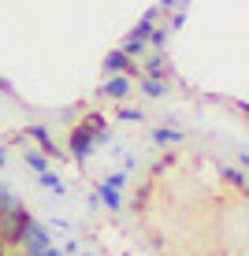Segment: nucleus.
<instances>
[{"instance_id":"f3484780","label":"nucleus","mask_w":249,"mask_h":256,"mask_svg":"<svg viewBox=\"0 0 249 256\" xmlns=\"http://www.w3.org/2000/svg\"><path fill=\"white\" fill-rule=\"evenodd\" d=\"M15 204H19V197H15V193H12V190H8V186H4V182H0V212H12Z\"/></svg>"},{"instance_id":"6ab92c4d","label":"nucleus","mask_w":249,"mask_h":256,"mask_svg":"<svg viewBox=\"0 0 249 256\" xmlns=\"http://www.w3.org/2000/svg\"><path fill=\"white\" fill-rule=\"evenodd\" d=\"M60 249H64V256H75L78 249H82V242H78V238H67V242L60 245Z\"/></svg>"},{"instance_id":"a878e982","label":"nucleus","mask_w":249,"mask_h":256,"mask_svg":"<svg viewBox=\"0 0 249 256\" xmlns=\"http://www.w3.org/2000/svg\"><path fill=\"white\" fill-rule=\"evenodd\" d=\"M238 164H242V167H249V152H242V156H238Z\"/></svg>"},{"instance_id":"5701e85b","label":"nucleus","mask_w":249,"mask_h":256,"mask_svg":"<svg viewBox=\"0 0 249 256\" xmlns=\"http://www.w3.org/2000/svg\"><path fill=\"white\" fill-rule=\"evenodd\" d=\"M0 93H4V96H12L15 90H12V82H8V78H0Z\"/></svg>"},{"instance_id":"393cba45","label":"nucleus","mask_w":249,"mask_h":256,"mask_svg":"<svg viewBox=\"0 0 249 256\" xmlns=\"http://www.w3.org/2000/svg\"><path fill=\"white\" fill-rule=\"evenodd\" d=\"M234 108H238V112H242V116H249V104H245V100H238V104H234Z\"/></svg>"},{"instance_id":"dca6fc26","label":"nucleus","mask_w":249,"mask_h":256,"mask_svg":"<svg viewBox=\"0 0 249 256\" xmlns=\"http://www.w3.org/2000/svg\"><path fill=\"white\" fill-rule=\"evenodd\" d=\"M223 178L234 182V186H249V174L242 171V167H223Z\"/></svg>"},{"instance_id":"4be33fe9","label":"nucleus","mask_w":249,"mask_h":256,"mask_svg":"<svg viewBox=\"0 0 249 256\" xmlns=\"http://www.w3.org/2000/svg\"><path fill=\"white\" fill-rule=\"evenodd\" d=\"M41 256H64V249H60V245H56V242H52V245H49V249H45V252H41Z\"/></svg>"},{"instance_id":"2eb2a0df","label":"nucleus","mask_w":249,"mask_h":256,"mask_svg":"<svg viewBox=\"0 0 249 256\" xmlns=\"http://www.w3.org/2000/svg\"><path fill=\"white\" fill-rule=\"evenodd\" d=\"M115 119H119V122H141L145 116H141L138 108H127V104H119V108H115Z\"/></svg>"},{"instance_id":"ddd939ff","label":"nucleus","mask_w":249,"mask_h":256,"mask_svg":"<svg viewBox=\"0 0 249 256\" xmlns=\"http://www.w3.org/2000/svg\"><path fill=\"white\" fill-rule=\"evenodd\" d=\"M171 26H153V30H149V52H164V45H167V41H171Z\"/></svg>"},{"instance_id":"4468645a","label":"nucleus","mask_w":249,"mask_h":256,"mask_svg":"<svg viewBox=\"0 0 249 256\" xmlns=\"http://www.w3.org/2000/svg\"><path fill=\"white\" fill-rule=\"evenodd\" d=\"M119 48L127 52L130 60H141V56H149V41H145V38H130V34L123 38V45H119Z\"/></svg>"},{"instance_id":"9d476101","label":"nucleus","mask_w":249,"mask_h":256,"mask_svg":"<svg viewBox=\"0 0 249 256\" xmlns=\"http://www.w3.org/2000/svg\"><path fill=\"white\" fill-rule=\"evenodd\" d=\"M138 93L149 96V100H164L167 96V82L164 78H138Z\"/></svg>"},{"instance_id":"423d86ee","label":"nucleus","mask_w":249,"mask_h":256,"mask_svg":"<svg viewBox=\"0 0 249 256\" xmlns=\"http://www.w3.org/2000/svg\"><path fill=\"white\" fill-rule=\"evenodd\" d=\"M82 126L97 138V145H112V141H115L112 126H108V116H101V112H90V116L82 119Z\"/></svg>"},{"instance_id":"bb28decb","label":"nucleus","mask_w":249,"mask_h":256,"mask_svg":"<svg viewBox=\"0 0 249 256\" xmlns=\"http://www.w3.org/2000/svg\"><path fill=\"white\" fill-rule=\"evenodd\" d=\"M75 256H93V252H82V249H78V252H75Z\"/></svg>"},{"instance_id":"9b49d317","label":"nucleus","mask_w":249,"mask_h":256,"mask_svg":"<svg viewBox=\"0 0 249 256\" xmlns=\"http://www.w3.org/2000/svg\"><path fill=\"white\" fill-rule=\"evenodd\" d=\"M23 160H26V167H30L34 174H41V171H49V167H52V160L41 152V148H23Z\"/></svg>"},{"instance_id":"1a4fd4ad","label":"nucleus","mask_w":249,"mask_h":256,"mask_svg":"<svg viewBox=\"0 0 249 256\" xmlns=\"http://www.w3.org/2000/svg\"><path fill=\"white\" fill-rule=\"evenodd\" d=\"M149 138H153V145H164V148H171V145H182V141H186V134H182L179 126H156Z\"/></svg>"},{"instance_id":"f257e3e1","label":"nucleus","mask_w":249,"mask_h":256,"mask_svg":"<svg viewBox=\"0 0 249 256\" xmlns=\"http://www.w3.org/2000/svg\"><path fill=\"white\" fill-rule=\"evenodd\" d=\"M93 152H97V138L82 126V122H78V126L71 130V138H67V156H71V160H75L78 167H86Z\"/></svg>"},{"instance_id":"39448f33","label":"nucleus","mask_w":249,"mask_h":256,"mask_svg":"<svg viewBox=\"0 0 249 256\" xmlns=\"http://www.w3.org/2000/svg\"><path fill=\"white\" fill-rule=\"evenodd\" d=\"M130 93H134L130 74H108V78H104V86L97 90V96H104V100H127Z\"/></svg>"},{"instance_id":"aec40b11","label":"nucleus","mask_w":249,"mask_h":256,"mask_svg":"<svg viewBox=\"0 0 249 256\" xmlns=\"http://www.w3.org/2000/svg\"><path fill=\"white\" fill-rule=\"evenodd\" d=\"M175 8H186V0H160V12H175Z\"/></svg>"},{"instance_id":"20e7f679","label":"nucleus","mask_w":249,"mask_h":256,"mask_svg":"<svg viewBox=\"0 0 249 256\" xmlns=\"http://www.w3.org/2000/svg\"><path fill=\"white\" fill-rule=\"evenodd\" d=\"M101 67H104V74H130V78H141V70H138V60H130L123 48H112L108 56L101 60Z\"/></svg>"},{"instance_id":"f8f14e48","label":"nucleus","mask_w":249,"mask_h":256,"mask_svg":"<svg viewBox=\"0 0 249 256\" xmlns=\"http://www.w3.org/2000/svg\"><path fill=\"white\" fill-rule=\"evenodd\" d=\"M38 186H41V190H49V193H56V197H64V193H67L64 178H60V174L52 171V167H49V171H41V174H38Z\"/></svg>"},{"instance_id":"7ed1b4c3","label":"nucleus","mask_w":249,"mask_h":256,"mask_svg":"<svg viewBox=\"0 0 249 256\" xmlns=\"http://www.w3.org/2000/svg\"><path fill=\"white\" fill-rule=\"evenodd\" d=\"M23 138L38 141V145H41V152H45L49 160H67V148H60L56 141H52V134H49V126H41V122H30V126L23 130Z\"/></svg>"},{"instance_id":"0eeeda50","label":"nucleus","mask_w":249,"mask_h":256,"mask_svg":"<svg viewBox=\"0 0 249 256\" xmlns=\"http://www.w3.org/2000/svg\"><path fill=\"white\" fill-rule=\"evenodd\" d=\"M171 74V64H167L164 52H149L145 64H141V78H167Z\"/></svg>"},{"instance_id":"a211bd4d","label":"nucleus","mask_w":249,"mask_h":256,"mask_svg":"<svg viewBox=\"0 0 249 256\" xmlns=\"http://www.w3.org/2000/svg\"><path fill=\"white\" fill-rule=\"evenodd\" d=\"M104 182H108L112 190H127V182H130V171H112Z\"/></svg>"},{"instance_id":"b1692460","label":"nucleus","mask_w":249,"mask_h":256,"mask_svg":"<svg viewBox=\"0 0 249 256\" xmlns=\"http://www.w3.org/2000/svg\"><path fill=\"white\" fill-rule=\"evenodd\" d=\"M8 164V145H0V167Z\"/></svg>"},{"instance_id":"f03ea898","label":"nucleus","mask_w":249,"mask_h":256,"mask_svg":"<svg viewBox=\"0 0 249 256\" xmlns=\"http://www.w3.org/2000/svg\"><path fill=\"white\" fill-rule=\"evenodd\" d=\"M52 245V230L41 219H30V223L23 226V238H19V249H26V252H34V256H41Z\"/></svg>"},{"instance_id":"6e6552de","label":"nucleus","mask_w":249,"mask_h":256,"mask_svg":"<svg viewBox=\"0 0 249 256\" xmlns=\"http://www.w3.org/2000/svg\"><path fill=\"white\" fill-rule=\"evenodd\" d=\"M93 193L101 197V204L108 208V212H119V208H123V190H112V186H108L104 178H101V182L93 186Z\"/></svg>"},{"instance_id":"412c9836","label":"nucleus","mask_w":249,"mask_h":256,"mask_svg":"<svg viewBox=\"0 0 249 256\" xmlns=\"http://www.w3.org/2000/svg\"><path fill=\"white\" fill-rule=\"evenodd\" d=\"M160 15H164V12H160V4H153V8H145V19H149V22H160Z\"/></svg>"}]
</instances>
